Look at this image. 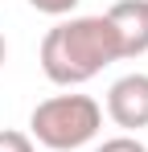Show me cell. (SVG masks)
Masks as SVG:
<instances>
[{"instance_id": "obj_1", "label": "cell", "mask_w": 148, "mask_h": 152, "mask_svg": "<svg viewBox=\"0 0 148 152\" xmlns=\"http://www.w3.org/2000/svg\"><path fill=\"white\" fill-rule=\"evenodd\" d=\"M111 62H119V41L103 12L58 21L41 37V70L53 86H82Z\"/></svg>"}, {"instance_id": "obj_2", "label": "cell", "mask_w": 148, "mask_h": 152, "mask_svg": "<svg viewBox=\"0 0 148 152\" xmlns=\"http://www.w3.org/2000/svg\"><path fill=\"white\" fill-rule=\"evenodd\" d=\"M103 127V107L91 95H53L41 99L29 115V140H37L49 152L86 148Z\"/></svg>"}, {"instance_id": "obj_3", "label": "cell", "mask_w": 148, "mask_h": 152, "mask_svg": "<svg viewBox=\"0 0 148 152\" xmlns=\"http://www.w3.org/2000/svg\"><path fill=\"white\" fill-rule=\"evenodd\" d=\"M107 115L111 124L123 132H140L148 127V74L132 70V74L115 78L107 86Z\"/></svg>"}, {"instance_id": "obj_4", "label": "cell", "mask_w": 148, "mask_h": 152, "mask_svg": "<svg viewBox=\"0 0 148 152\" xmlns=\"http://www.w3.org/2000/svg\"><path fill=\"white\" fill-rule=\"evenodd\" d=\"M103 17L115 29L119 58H140V53H148V0H115Z\"/></svg>"}, {"instance_id": "obj_5", "label": "cell", "mask_w": 148, "mask_h": 152, "mask_svg": "<svg viewBox=\"0 0 148 152\" xmlns=\"http://www.w3.org/2000/svg\"><path fill=\"white\" fill-rule=\"evenodd\" d=\"M0 152H37L29 132H17V127H4L0 132Z\"/></svg>"}, {"instance_id": "obj_6", "label": "cell", "mask_w": 148, "mask_h": 152, "mask_svg": "<svg viewBox=\"0 0 148 152\" xmlns=\"http://www.w3.org/2000/svg\"><path fill=\"white\" fill-rule=\"evenodd\" d=\"M95 152H148V144L123 132V136H111V140H103V144H99Z\"/></svg>"}, {"instance_id": "obj_7", "label": "cell", "mask_w": 148, "mask_h": 152, "mask_svg": "<svg viewBox=\"0 0 148 152\" xmlns=\"http://www.w3.org/2000/svg\"><path fill=\"white\" fill-rule=\"evenodd\" d=\"M37 12H45V17H70L74 8H78V0H29Z\"/></svg>"}, {"instance_id": "obj_8", "label": "cell", "mask_w": 148, "mask_h": 152, "mask_svg": "<svg viewBox=\"0 0 148 152\" xmlns=\"http://www.w3.org/2000/svg\"><path fill=\"white\" fill-rule=\"evenodd\" d=\"M4 58H8V41H4V33H0V70H4Z\"/></svg>"}]
</instances>
